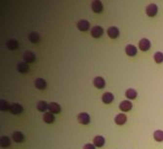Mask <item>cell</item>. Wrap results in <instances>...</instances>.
I'll return each instance as SVG.
<instances>
[{
	"instance_id": "1",
	"label": "cell",
	"mask_w": 163,
	"mask_h": 149,
	"mask_svg": "<svg viewBox=\"0 0 163 149\" xmlns=\"http://www.w3.org/2000/svg\"><path fill=\"white\" fill-rule=\"evenodd\" d=\"M91 8L95 13H101L103 11V3L100 1V0H94L91 3Z\"/></svg>"
},
{
	"instance_id": "2",
	"label": "cell",
	"mask_w": 163,
	"mask_h": 149,
	"mask_svg": "<svg viewBox=\"0 0 163 149\" xmlns=\"http://www.w3.org/2000/svg\"><path fill=\"white\" fill-rule=\"evenodd\" d=\"M77 120L80 124L87 125V124L90 123V116H89V114H87L86 112H82L77 116Z\"/></svg>"
},
{
	"instance_id": "3",
	"label": "cell",
	"mask_w": 163,
	"mask_h": 149,
	"mask_svg": "<svg viewBox=\"0 0 163 149\" xmlns=\"http://www.w3.org/2000/svg\"><path fill=\"white\" fill-rule=\"evenodd\" d=\"M139 48H140V50L144 51V52L148 51V50L150 48V42H149V40L147 39V38L141 39V40H140V42H139Z\"/></svg>"
},
{
	"instance_id": "4",
	"label": "cell",
	"mask_w": 163,
	"mask_h": 149,
	"mask_svg": "<svg viewBox=\"0 0 163 149\" xmlns=\"http://www.w3.org/2000/svg\"><path fill=\"white\" fill-rule=\"evenodd\" d=\"M103 33H104V29H103V27L100 26V25L94 26V27H92V29H91V34H92V36L94 38L101 37L103 35Z\"/></svg>"
},
{
	"instance_id": "5",
	"label": "cell",
	"mask_w": 163,
	"mask_h": 149,
	"mask_svg": "<svg viewBox=\"0 0 163 149\" xmlns=\"http://www.w3.org/2000/svg\"><path fill=\"white\" fill-rule=\"evenodd\" d=\"M157 11H158V9H157L156 5L151 3L147 7V9H145V13H147L149 17H154L157 14Z\"/></svg>"
},
{
	"instance_id": "6",
	"label": "cell",
	"mask_w": 163,
	"mask_h": 149,
	"mask_svg": "<svg viewBox=\"0 0 163 149\" xmlns=\"http://www.w3.org/2000/svg\"><path fill=\"white\" fill-rule=\"evenodd\" d=\"M108 35L112 38V39H114V38H117L119 35V29L117 28L116 26H110L108 28Z\"/></svg>"
},
{
	"instance_id": "7",
	"label": "cell",
	"mask_w": 163,
	"mask_h": 149,
	"mask_svg": "<svg viewBox=\"0 0 163 149\" xmlns=\"http://www.w3.org/2000/svg\"><path fill=\"white\" fill-rule=\"evenodd\" d=\"M89 27H90V24H89V22L86 21V20H81V21H79L77 22V28L81 31L88 30Z\"/></svg>"
},
{
	"instance_id": "8",
	"label": "cell",
	"mask_w": 163,
	"mask_h": 149,
	"mask_svg": "<svg viewBox=\"0 0 163 149\" xmlns=\"http://www.w3.org/2000/svg\"><path fill=\"white\" fill-rule=\"evenodd\" d=\"M132 106H133L132 102L129 101V100H123V101H121V104H119V108L124 112H127L129 110H131Z\"/></svg>"
},
{
	"instance_id": "9",
	"label": "cell",
	"mask_w": 163,
	"mask_h": 149,
	"mask_svg": "<svg viewBox=\"0 0 163 149\" xmlns=\"http://www.w3.org/2000/svg\"><path fill=\"white\" fill-rule=\"evenodd\" d=\"M93 84H94V86L96 88L103 89L105 87V79L103 77H96L94 79Z\"/></svg>"
},
{
	"instance_id": "10",
	"label": "cell",
	"mask_w": 163,
	"mask_h": 149,
	"mask_svg": "<svg viewBox=\"0 0 163 149\" xmlns=\"http://www.w3.org/2000/svg\"><path fill=\"white\" fill-rule=\"evenodd\" d=\"M48 110H49V112H51L53 114L60 113L61 112V106L58 104H56V102H51V104H48Z\"/></svg>"
},
{
	"instance_id": "11",
	"label": "cell",
	"mask_w": 163,
	"mask_h": 149,
	"mask_svg": "<svg viewBox=\"0 0 163 149\" xmlns=\"http://www.w3.org/2000/svg\"><path fill=\"white\" fill-rule=\"evenodd\" d=\"M126 121H127V117H126L125 114H122V113L118 114V115H116V117L114 119V122L117 125H119V126L124 125L126 123Z\"/></svg>"
},
{
	"instance_id": "12",
	"label": "cell",
	"mask_w": 163,
	"mask_h": 149,
	"mask_svg": "<svg viewBox=\"0 0 163 149\" xmlns=\"http://www.w3.org/2000/svg\"><path fill=\"white\" fill-rule=\"evenodd\" d=\"M43 121L45 123H47V124H51L55 121V116H54V114L51 113V112H46V113H44V115H43Z\"/></svg>"
},
{
	"instance_id": "13",
	"label": "cell",
	"mask_w": 163,
	"mask_h": 149,
	"mask_svg": "<svg viewBox=\"0 0 163 149\" xmlns=\"http://www.w3.org/2000/svg\"><path fill=\"white\" fill-rule=\"evenodd\" d=\"M125 52L128 56L130 57H134L135 55H137V48L135 47L134 45H127L125 48Z\"/></svg>"
},
{
	"instance_id": "14",
	"label": "cell",
	"mask_w": 163,
	"mask_h": 149,
	"mask_svg": "<svg viewBox=\"0 0 163 149\" xmlns=\"http://www.w3.org/2000/svg\"><path fill=\"white\" fill-rule=\"evenodd\" d=\"M113 99H114L113 95H112L111 93H109V92H108V93H105V94L102 96V100H103V102H105V104H110V102L113 100Z\"/></svg>"
},
{
	"instance_id": "15",
	"label": "cell",
	"mask_w": 163,
	"mask_h": 149,
	"mask_svg": "<svg viewBox=\"0 0 163 149\" xmlns=\"http://www.w3.org/2000/svg\"><path fill=\"white\" fill-rule=\"evenodd\" d=\"M24 60L26 62H29V64H30V62H33L35 61V55L33 54L32 52H26L24 54Z\"/></svg>"
},
{
	"instance_id": "16",
	"label": "cell",
	"mask_w": 163,
	"mask_h": 149,
	"mask_svg": "<svg viewBox=\"0 0 163 149\" xmlns=\"http://www.w3.org/2000/svg\"><path fill=\"white\" fill-rule=\"evenodd\" d=\"M12 139L15 142H22L25 139V135L21 131H15L12 135Z\"/></svg>"
},
{
	"instance_id": "17",
	"label": "cell",
	"mask_w": 163,
	"mask_h": 149,
	"mask_svg": "<svg viewBox=\"0 0 163 149\" xmlns=\"http://www.w3.org/2000/svg\"><path fill=\"white\" fill-rule=\"evenodd\" d=\"M10 111L13 114H19L22 111V106L19 104H13L10 106Z\"/></svg>"
},
{
	"instance_id": "18",
	"label": "cell",
	"mask_w": 163,
	"mask_h": 149,
	"mask_svg": "<svg viewBox=\"0 0 163 149\" xmlns=\"http://www.w3.org/2000/svg\"><path fill=\"white\" fill-rule=\"evenodd\" d=\"M94 145L97 146V147H102L105 144V139L102 135H97L94 137Z\"/></svg>"
},
{
	"instance_id": "19",
	"label": "cell",
	"mask_w": 163,
	"mask_h": 149,
	"mask_svg": "<svg viewBox=\"0 0 163 149\" xmlns=\"http://www.w3.org/2000/svg\"><path fill=\"white\" fill-rule=\"evenodd\" d=\"M34 85H35V87L37 89L43 90V89L46 88V81H45V80L42 79V78H38L34 81Z\"/></svg>"
},
{
	"instance_id": "20",
	"label": "cell",
	"mask_w": 163,
	"mask_h": 149,
	"mask_svg": "<svg viewBox=\"0 0 163 149\" xmlns=\"http://www.w3.org/2000/svg\"><path fill=\"white\" fill-rule=\"evenodd\" d=\"M137 92L135 91L134 89H128L126 91V93H125V96H127V99L129 100H134V99H136L137 97Z\"/></svg>"
},
{
	"instance_id": "21",
	"label": "cell",
	"mask_w": 163,
	"mask_h": 149,
	"mask_svg": "<svg viewBox=\"0 0 163 149\" xmlns=\"http://www.w3.org/2000/svg\"><path fill=\"white\" fill-rule=\"evenodd\" d=\"M18 70L22 73H26V72H29L30 67L26 62H20V64L18 65Z\"/></svg>"
},
{
	"instance_id": "22",
	"label": "cell",
	"mask_w": 163,
	"mask_h": 149,
	"mask_svg": "<svg viewBox=\"0 0 163 149\" xmlns=\"http://www.w3.org/2000/svg\"><path fill=\"white\" fill-rule=\"evenodd\" d=\"M18 45H19L18 42H17L15 39H10V40H8L7 43H6V46L11 50L17 49V48H18Z\"/></svg>"
},
{
	"instance_id": "23",
	"label": "cell",
	"mask_w": 163,
	"mask_h": 149,
	"mask_svg": "<svg viewBox=\"0 0 163 149\" xmlns=\"http://www.w3.org/2000/svg\"><path fill=\"white\" fill-rule=\"evenodd\" d=\"M153 137L156 141H159V142L163 141V131H160V130L155 131L153 134Z\"/></svg>"
},
{
	"instance_id": "24",
	"label": "cell",
	"mask_w": 163,
	"mask_h": 149,
	"mask_svg": "<svg viewBox=\"0 0 163 149\" xmlns=\"http://www.w3.org/2000/svg\"><path fill=\"white\" fill-rule=\"evenodd\" d=\"M37 109L39 111H45V110H47L48 109V104H46V101H44V100H40L37 104Z\"/></svg>"
},
{
	"instance_id": "25",
	"label": "cell",
	"mask_w": 163,
	"mask_h": 149,
	"mask_svg": "<svg viewBox=\"0 0 163 149\" xmlns=\"http://www.w3.org/2000/svg\"><path fill=\"white\" fill-rule=\"evenodd\" d=\"M29 39L32 43H36L39 41V39H40V36H39V34L36 32H31L30 35H29Z\"/></svg>"
},
{
	"instance_id": "26",
	"label": "cell",
	"mask_w": 163,
	"mask_h": 149,
	"mask_svg": "<svg viewBox=\"0 0 163 149\" xmlns=\"http://www.w3.org/2000/svg\"><path fill=\"white\" fill-rule=\"evenodd\" d=\"M11 144V140L8 136H1V146L6 148V147H9Z\"/></svg>"
},
{
	"instance_id": "27",
	"label": "cell",
	"mask_w": 163,
	"mask_h": 149,
	"mask_svg": "<svg viewBox=\"0 0 163 149\" xmlns=\"http://www.w3.org/2000/svg\"><path fill=\"white\" fill-rule=\"evenodd\" d=\"M153 59H154L155 62H157V64H161V62H163V53H161V52H156V53L154 54Z\"/></svg>"
},
{
	"instance_id": "28",
	"label": "cell",
	"mask_w": 163,
	"mask_h": 149,
	"mask_svg": "<svg viewBox=\"0 0 163 149\" xmlns=\"http://www.w3.org/2000/svg\"><path fill=\"white\" fill-rule=\"evenodd\" d=\"M10 106L11 105H9V104L6 100H1V110L6 111V110L10 109Z\"/></svg>"
},
{
	"instance_id": "29",
	"label": "cell",
	"mask_w": 163,
	"mask_h": 149,
	"mask_svg": "<svg viewBox=\"0 0 163 149\" xmlns=\"http://www.w3.org/2000/svg\"><path fill=\"white\" fill-rule=\"evenodd\" d=\"M83 149H95V145L91 144V143H87V144L84 145Z\"/></svg>"
}]
</instances>
